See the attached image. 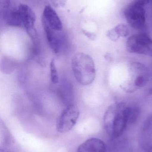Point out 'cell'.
<instances>
[{"mask_svg":"<svg viewBox=\"0 0 152 152\" xmlns=\"http://www.w3.org/2000/svg\"><path fill=\"white\" fill-rule=\"evenodd\" d=\"M106 146L101 139L91 138L81 144L77 152H105Z\"/></svg>","mask_w":152,"mask_h":152,"instance_id":"cell-11","label":"cell"},{"mask_svg":"<svg viewBox=\"0 0 152 152\" xmlns=\"http://www.w3.org/2000/svg\"><path fill=\"white\" fill-rule=\"evenodd\" d=\"M71 65L74 77L78 83L83 86L93 83L96 73L94 62L90 56L78 53L72 58Z\"/></svg>","mask_w":152,"mask_h":152,"instance_id":"cell-2","label":"cell"},{"mask_svg":"<svg viewBox=\"0 0 152 152\" xmlns=\"http://www.w3.org/2000/svg\"><path fill=\"white\" fill-rule=\"evenodd\" d=\"M133 78L129 91H134L145 86L148 80L147 69L144 65L139 63H135L132 65Z\"/></svg>","mask_w":152,"mask_h":152,"instance_id":"cell-7","label":"cell"},{"mask_svg":"<svg viewBox=\"0 0 152 152\" xmlns=\"http://www.w3.org/2000/svg\"><path fill=\"white\" fill-rule=\"evenodd\" d=\"M18 9L22 26L33 42L36 44L38 40V35L35 27L36 21L35 12L26 4H20Z\"/></svg>","mask_w":152,"mask_h":152,"instance_id":"cell-6","label":"cell"},{"mask_svg":"<svg viewBox=\"0 0 152 152\" xmlns=\"http://www.w3.org/2000/svg\"><path fill=\"white\" fill-rule=\"evenodd\" d=\"M50 72L51 81L53 84H58L59 81V75L54 59L52 60L51 61L50 64Z\"/></svg>","mask_w":152,"mask_h":152,"instance_id":"cell-15","label":"cell"},{"mask_svg":"<svg viewBox=\"0 0 152 152\" xmlns=\"http://www.w3.org/2000/svg\"><path fill=\"white\" fill-rule=\"evenodd\" d=\"M145 4L143 0H134L125 8L124 15L128 24L134 29H140L145 22Z\"/></svg>","mask_w":152,"mask_h":152,"instance_id":"cell-3","label":"cell"},{"mask_svg":"<svg viewBox=\"0 0 152 152\" xmlns=\"http://www.w3.org/2000/svg\"><path fill=\"white\" fill-rule=\"evenodd\" d=\"M130 34V31L127 26L120 24L109 30L107 33L108 37L112 41H117L120 37H126Z\"/></svg>","mask_w":152,"mask_h":152,"instance_id":"cell-13","label":"cell"},{"mask_svg":"<svg viewBox=\"0 0 152 152\" xmlns=\"http://www.w3.org/2000/svg\"><path fill=\"white\" fill-rule=\"evenodd\" d=\"M130 106L122 102L111 105L105 112L104 117V128L112 138L120 136L128 124Z\"/></svg>","mask_w":152,"mask_h":152,"instance_id":"cell-1","label":"cell"},{"mask_svg":"<svg viewBox=\"0 0 152 152\" xmlns=\"http://www.w3.org/2000/svg\"><path fill=\"white\" fill-rule=\"evenodd\" d=\"M143 1L144 2L145 4V5H146V4H148L149 3L150 0H143Z\"/></svg>","mask_w":152,"mask_h":152,"instance_id":"cell-16","label":"cell"},{"mask_svg":"<svg viewBox=\"0 0 152 152\" xmlns=\"http://www.w3.org/2000/svg\"><path fill=\"white\" fill-rule=\"evenodd\" d=\"M151 3H152V0H151Z\"/></svg>","mask_w":152,"mask_h":152,"instance_id":"cell-17","label":"cell"},{"mask_svg":"<svg viewBox=\"0 0 152 152\" xmlns=\"http://www.w3.org/2000/svg\"><path fill=\"white\" fill-rule=\"evenodd\" d=\"M43 26L50 47L54 52L58 53L60 50L63 42L62 31H56L46 25Z\"/></svg>","mask_w":152,"mask_h":152,"instance_id":"cell-10","label":"cell"},{"mask_svg":"<svg viewBox=\"0 0 152 152\" xmlns=\"http://www.w3.org/2000/svg\"><path fill=\"white\" fill-rule=\"evenodd\" d=\"M0 10L1 17L7 25L16 27L23 26L18 9L13 8L11 5Z\"/></svg>","mask_w":152,"mask_h":152,"instance_id":"cell-9","label":"cell"},{"mask_svg":"<svg viewBox=\"0 0 152 152\" xmlns=\"http://www.w3.org/2000/svg\"><path fill=\"white\" fill-rule=\"evenodd\" d=\"M143 146L147 151H152V118L145 122L142 133Z\"/></svg>","mask_w":152,"mask_h":152,"instance_id":"cell-12","label":"cell"},{"mask_svg":"<svg viewBox=\"0 0 152 152\" xmlns=\"http://www.w3.org/2000/svg\"><path fill=\"white\" fill-rule=\"evenodd\" d=\"M126 48L131 53L152 57V39L145 34H137L129 37L127 41Z\"/></svg>","mask_w":152,"mask_h":152,"instance_id":"cell-5","label":"cell"},{"mask_svg":"<svg viewBox=\"0 0 152 152\" xmlns=\"http://www.w3.org/2000/svg\"><path fill=\"white\" fill-rule=\"evenodd\" d=\"M42 23L54 30L62 31L63 26L61 20L55 10L50 6H46L44 9Z\"/></svg>","mask_w":152,"mask_h":152,"instance_id":"cell-8","label":"cell"},{"mask_svg":"<svg viewBox=\"0 0 152 152\" xmlns=\"http://www.w3.org/2000/svg\"><path fill=\"white\" fill-rule=\"evenodd\" d=\"M79 115L77 106L74 104H69L57 119V131L62 134L70 131L76 123Z\"/></svg>","mask_w":152,"mask_h":152,"instance_id":"cell-4","label":"cell"},{"mask_svg":"<svg viewBox=\"0 0 152 152\" xmlns=\"http://www.w3.org/2000/svg\"><path fill=\"white\" fill-rule=\"evenodd\" d=\"M140 110L137 106H130L128 124H134L137 120L140 114Z\"/></svg>","mask_w":152,"mask_h":152,"instance_id":"cell-14","label":"cell"}]
</instances>
